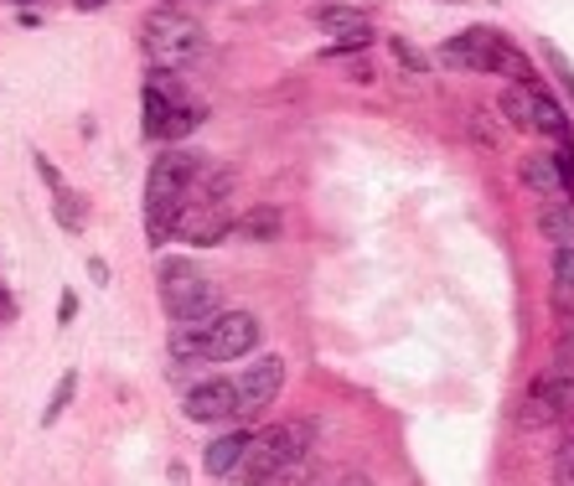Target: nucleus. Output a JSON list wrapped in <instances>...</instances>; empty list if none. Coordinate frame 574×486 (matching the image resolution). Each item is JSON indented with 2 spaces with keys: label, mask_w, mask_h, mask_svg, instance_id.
<instances>
[{
  "label": "nucleus",
  "mask_w": 574,
  "mask_h": 486,
  "mask_svg": "<svg viewBox=\"0 0 574 486\" xmlns=\"http://www.w3.org/2000/svg\"><path fill=\"white\" fill-rule=\"evenodd\" d=\"M197 176H202V166L182 151H167L151 166V182H145V233H151V243H167L171 233L182 229Z\"/></svg>",
  "instance_id": "nucleus-1"
},
{
  "label": "nucleus",
  "mask_w": 574,
  "mask_h": 486,
  "mask_svg": "<svg viewBox=\"0 0 574 486\" xmlns=\"http://www.w3.org/2000/svg\"><path fill=\"white\" fill-rule=\"evenodd\" d=\"M311 445H316V425H311V419H285V425L259 429L254 441H249L239 482H249V486L280 482V476L295 472V466L311 456Z\"/></svg>",
  "instance_id": "nucleus-2"
},
{
  "label": "nucleus",
  "mask_w": 574,
  "mask_h": 486,
  "mask_svg": "<svg viewBox=\"0 0 574 486\" xmlns=\"http://www.w3.org/2000/svg\"><path fill=\"white\" fill-rule=\"evenodd\" d=\"M161 301H167L171 321H212L218 285L197 270L192 259H161Z\"/></svg>",
  "instance_id": "nucleus-3"
},
{
  "label": "nucleus",
  "mask_w": 574,
  "mask_h": 486,
  "mask_svg": "<svg viewBox=\"0 0 574 486\" xmlns=\"http://www.w3.org/2000/svg\"><path fill=\"white\" fill-rule=\"evenodd\" d=\"M202 27H197L192 16H177V11H155L151 21H145V58L155 62V68H187V62L202 58Z\"/></svg>",
  "instance_id": "nucleus-4"
},
{
  "label": "nucleus",
  "mask_w": 574,
  "mask_h": 486,
  "mask_svg": "<svg viewBox=\"0 0 574 486\" xmlns=\"http://www.w3.org/2000/svg\"><path fill=\"white\" fill-rule=\"evenodd\" d=\"M197 120V109L182 104V93H177V78L161 68V73L151 78V89H145V135L155 140H177L187 135Z\"/></svg>",
  "instance_id": "nucleus-5"
},
{
  "label": "nucleus",
  "mask_w": 574,
  "mask_h": 486,
  "mask_svg": "<svg viewBox=\"0 0 574 486\" xmlns=\"http://www.w3.org/2000/svg\"><path fill=\"white\" fill-rule=\"evenodd\" d=\"M259 321L249 311H223V316L208 321V363H233V357H249L259 347Z\"/></svg>",
  "instance_id": "nucleus-6"
},
{
  "label": "nucleus",
  "mask_w": 574,
  "mask_h": 486,
  "mask_svg": "<svg viewBox=\"0 0 574 486\" xmlns=\"http://www.w3.org/2000/svg\"><path fill=\"white\" fill-rule=\"evenodd\" d=\"M182 409H187V419H192V425H223V419H243L239 383H228V378L197 383L192 394L182 398Z\"/></svg>",
  "instance_id": "nucleus-7"
},
{
  "label": "nucleus",
  "mask_w": 574,
  "mask_h": 486,
  "mask_svg": "<svg viewBox=\"0 0 574 486\" xmlns=\"http://www.w3.org/2000/svg\"><path fill=\"white\" fill-rule=\"evenodd\" d=\"M502 31H461V37H451L445 42V52L440 58L451 62V68H471V73H497V52H502Z\"/></svg>",
  "instance_id": "nucleus-8"
},
{
  "label": "nucleus",
  "mask_w": 574,
  "mask_h": 486,
  "mask_svg": "<svg viewBox=\"0 0 574 486\" xmlns=\"http://www.w3.org/2000/svg\"><path fill=\"white\" fill-rule=\"evenodd\" d=\"M280 388H285V363L280 357H259V363H249L239 373V398H243V419L259 409H270L274 398H280Z\"/></svg>",
  "instance_id": "nucleus-9"
},
{
  "label": "nucleus",
  "mask_w": 574,
  "mask_h": 486,
  "mask_svg": "<svg viewBox=\"0 0 574 486\" xmlns=\"http://www.w3.org/2000/svg\"><path fill=\"white\" fill-rule=\"evenodd\" d=\"M311 21H316L321 31H332V37H336L326 52H363V47L373 42V27H367V16L348 11V6H321Z\"/></svg>",
  "instance_id": "nucleus-10"
},
{
  "label": "nucleus",
  "mask_w": 574,
  "mask_h": 486,
  "mask_svg": "<svg viewBox=\"0 0 574 486\" xmlns=\"http://www.w3.org/2000/svg\"><path fill=\"white\" fill-rule=\"evenodd\" d=\"M554 419H564V398H560V388H554V378L538 373V378L528 383L523 404H517V425L523 429H548Z\"/></svg>",
  "instance_id": "nucleus-11"
},
{
  "label": "nucleus",
  "mask_w": 574,
  "mask_h": 486,
  "mask_svg": "<svg viewBox=\"0 0 574 486\" xmlns=\"http://www.w3.org/2000/svg\"><path fill=\"white\" fill-rule=\"evenodd\" d=\"M249 441L254 435H218V441L208 445V456H202V472L208 476H218V482H228V476H239L243 472V456H249Z\"/></svg>",
  "instance_id": "nucleus-12"
},
{
  "label": "nucleus",
  "mask_w": 574,
  "mask_h": 486,
  "mask_svg": "<svg viewBox=\"0 0 574 486\" xmlns=\"http://www.w3.org/2000/svg\"><path fill=\"white\" fill-rule=\"evenodd\" d=\"M517 176H523V186H528V192H538V198H564V186H570L554 155H523Z\"/></svg>",
  "instance_id": "nucleus-13"
},
{
  "label": "nucleus",
  "mask_w": 574,
  "mask_h": 486,
  "mask_svg": "<svg viewBox=\"0 0 574 486\" xmlns=\"http://www.w3.org/2000/svg\"><path fill=\"white\" fill-rule=\"evenodd\" d=\"M538 233H544L554 249L574 243V198H544V207H538Z\"/></svg>",
  "instance_id": "nucleus-14"
},
{
  "label": "nucleus",
  "mask_w": 574,
  "mask_h": 486,
  "mask_svg": "<svg viewBox=\"0 0 574 486\" xmlns=\"http://www.w3.org/2000/svg\"><path fill=\"white\" fill-rule=\"evenodd\" d=\"M171 357L177 363H202L208 357V321H177V332H171Z\"/></svg>",
  "instance_id": "nucleus-15"
},
{
  "label": "nucleus",
  "mask_w": 574,
  "mask_h": 486,
  "mask_svg": "<svg viewBox=\"0 0 574 486\" xmlns=\"http://www.w3.org/2000/svg\"><path fill=\"white\" fill-rule=\"evenodd\" d=\"M533 130H544V135H554V140H570V114H564V104L554 93L533 89Z\"/></svg>",
  "instance_id": "nucleus-16"
},
{
  "label": "nucleus",
  "mask_w": 574,
  "mask_h": 486,
  "mask_svg": "<svg viewBox=\"0 0 574 486\" xmlns=\"http://www.w3.org/2000/svg\"><path fill=\"white\" fill-rule=\"evenodd\" d=\"M239 233H243V239H254V243H270L274 233H280V207H270V202L254 207L249 217H239Z\"/></svg>",
  "instance_id": "nucleus-17"
},
{
  "label": "nucleus",
  "mask_w": 574,
  "mask_h": 486,
  "mask_svg": "<svg viewBox=\"0 0 574 486\" xmlns=\"http://www.w3.org/2000/svg\"><path fill=\"white\" fill-rule=\"evenodd\" d=\"M502 114H507V124H517V130H533V89L513 83V89L502 93Z\"/></svg>",
  "instance_id": "nucleus-18"
},
{
  "label": "nucleus",
  "mask_w": 574,
  "mask_h": 486,
  "mask_svg": "<svg viewBox=\"0 0 574 486\" xmlns=\"http://www.w3.org/2000/svg\"><path fill=\"white\" fill-rule=\"evenodd\" d=\"M73 394H78V378H73V373H62L58 388H52V398H47V409H42V425H58L62 409L73 404Z\"/></svg>",
  "instance_id": "nucleus-19"
},
{
  "label": "nucleus",
  "mask_w": 574,
  "mask_h": 486,
  "mask_svg": "<svg viewBox=\"0 0 574 486\" xmlns=\"http://www.w3.org/2000/svg\"><path fill=\"white\" fill-rule=\"evenodd\" d=\"M497 73H502V78H513V83H523V89H528L533 68H528V58H523V52H517L513 42H502V52H497Z\"/></svg>",
  "instance_id": "nucleus-20"
},
{
  "label": "nucleus",
  "mask_w": 574,
  "mask_h": 486,
  "mask_svg": "<svg viewBox=\"0 0 574 486\" xmlns=\"http://www.w3.org/2000/svg\"><path fill=\"white\" fill-rule=\"evenodd\" d=\"M554 285H574V243L554 249Z\"/></svg>",
  "instance_id": "nucleus-21"
},
{
  "label": "nucleus",
  "mask_w": 574,
  "mask_h": 486,
  "mask_svg": "<svg viewBox=\"0 0 574 486\" xmlns=\"http://www.w3.org/2000/svg\"><path fill=\"white\" fill-rule=\"evenodd\" d=\"M554 482H560V486H574V441H564L560 456H554Z\"/></svg>",
  "instance_id": "nucleus-22"
},
{
  "label": "nucleus",
  "mask_w": 574,
  "mask_h": 486,
  "mask_svg": "<svg viewBox=\"0 0 574 486\" xmlns=\"http://www.w3.org/2000/svg\"><path fill=\"white\" fill-rule=\"evenodd\" d=\"M389 47H393V62H404L409 73H424V68H430V58H424V52H414L409 42H389Z\"/></svg>",
  "instance_id": "nucleus-23"
},
{
  "label": "nucleus",
  "mask_w": 574,
  "mask_h": 486,
  "mask_svg": "<svg viewBox=\"0 0 574 486\" xmlns=\"http://www.w3.org/2000/svg\"><path fill=\"white\" fill-rule=\"evenodd\" d=\"M554 161H560V171H564V182L574 186V145L570 140H560V151H554Z\"/></svg>",
  "instance_id": "nucleus-24"
},
{
  "label": "nucleus",
  "mask_w": 574,
  "mask_h": 486,
  "mask_svg": "<svg viewBox=\"0 0 574 486\" xmlns=\"http://www.w3.org/2000/svg\"><path fill=\"white\" fill-rule=\"evenodd\" d=\"M554 305H560V316L570 321L574 316V285H554Z\"/></svg>",
  "instance_id": "nucleus-25"
},
{
  "label": "nucleus",
  "mask_w": 574,
  "mask_h": 486,
  "mask_svg": "<svg viewBox=\"0 0 574 486\" xmlns=\"http://www.w3.org/2000/svg\"><path fill=\"white\" fill-rule=\"evenodd\" d=\"M548 62H554V73L564 78V93H570V99H574V73H570V62H564L560 52H554V47H548Z\"/></svg>",
  "instance_id": "nucleus-26"
},
{
  "label": "nucleus",
  "mask_w": 574,
  "mask_h": 486,
  "mask_svg": "<svg viewBox=\"0 0 574 486\" xmlns=\"http://www.w3.org/2000/svg\"><path fill=\"white\" fill-rule=\"evenodd\" d=\"M560 357H564V363H574V316L564 321V336H560Z\"/></svg>",
  "instance_id": "nucleus-27"
},
{
  "label": "nucleus",
  "mask_w": 574,
  "mask_h": 486,
  "mask_svg": "<svg viewBox=\"0 0 574 486\" xmlns=\"http://www.w3.org/2000/svg\"><path fill=\"white\" fill-rule=\"evenodd\" d=\"M58 316H62V321H73V316H78V301H73V295H62V305H58Z\"/></svg>",
  "instance_id": "nucleus-28"
},
{
  "label": "nucleus",
  "mask_w": 574,
  "mask_h": 486,
  "mask_svg": "<svg viewBox=\"0 0 574 486\" xmlns=\"http://www.w3.org/2000/svg\"><path fill=\"white\" fill-rule=\"evenodd\" d=\"M99 6H104V0H78V11H99Z\"/></svg>",
  "instance_id": "nucleus-29"
},
{
  "label": "nucleus",
  "mask_w": 574,
  "mask_h": 486,
  "mask_svg": "<svg viewBox=\"0 0 574 486\" xmlns=\"http://www.w3.org/2000/svg\"><path fill=\"white\" fill-rule=\"evenodd\" d=\"M342 486H373V482H363V476H352V482H342Z\"/></svg>",
  "instance_id": "nucleus-30"
}]
</instances>
